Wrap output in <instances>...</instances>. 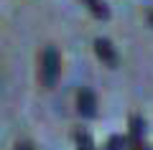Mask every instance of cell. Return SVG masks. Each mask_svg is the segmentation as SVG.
<instances>
[{"instance_id": "obj_1", "label": "cell", "mask_w": 153, "mask_h": 150, "mask_svg": "<svg viewBox=\"0 0 153 150\" xmlns=\"http://www.w3.org/2000/svg\"><path fill=\"white\" fill-rule=\"evenodd\" d=\"M59 74H61V56L54 46H46L44 54H41V69H38V76H41V84L46 89L56 86L59 81Z\"/></svg>"}, {"instance_id": "obj_2", "label": "cell", "mask_w": 153, "mask_h": 150, "mask_svg": "<svg viewBox=\"0 0 153 150\" xmlns=\"http://www.w3.org/2000/svg\"><path fill=\"white\" fill-rule=\"evenodd\" d=\"M128 137H125V148L128 150H151L146 143V120L138 112L130 115V122H128Z\"/></svg>"}, {"instance_id": "obj_3", "label": "cell", "mask_w": 153, "mask_h": 150, "mask_svg": "<svg viewBox=\"0 0 153 150\" xmlns=\"http://www.w3.org/2000/svg\"><path fill=\"white\" fill-rule=\"evenodd\" d=\"M76 109L84 120H92L97 117V94H94L89 86H82L76 92Z\"/></svg>"}, {"instance_id": "obj_4", "label": "cell", "mask_w": 153, "mask_h": 150, "mask_svg": "<svg viewBox=\"0 0 153 150\" xmlns=\"http://www.w3.org/2000/svg\"><path fill=\"white\" fill-rule=\"evenodd\" d=\"M94 54H97V59L102 61L105 66H110V69H115V66L120 64V54H117V48H115L107 38H94Z\"/></svg>"}, {"instance_id": "obj_5", "label": "cell", "mask_w": 153, "mask_h": 150, "mask_svg": "<svg viewBox=\"0 0 153 150\" xmlns=\"http://www.w3.org/2000/svg\"><path fill=\"white\" fill-rule=\"evenodd\" d=\"M79 3H82L97 21H110V16H112V13H110V5L105 0H79Z\"/></svg>"}, {"instance_id": "obj_6", "label": "cell", "mask_w": 153, "mask_h": 150, "mask_svg": "<svg viewBox=\"0 0 153 150\" xmlns=\"http://www.w3.org/2000/svg\"><path fill=\"white\" fill-rule=\"evenodd\" d=\"M74 143H76V150H97V148H94L92 135H89L87 130H82V127L74 132Z\"/></svg>"}, {"instance_id": "obj_7", "label": "cell", "mask_w": 153, "mask_h": 150, "mask_svg": "<svg viewBox=\"0 0 153 150\" xmlns=\"http://www.w3.org/2000/svg\"><path fill=\"white\" fill-rule=\"evenodd\" d=\"M102 150H125V137L123 135H110V140L105 143Z\"/></svg>"}, {"instance_id": "obj_8", "label": "cell", "mask_w": 153, "mask_h": 150, "mask_svg": "<svg viewBox=\"0 0 153 150\" xmlns=\"http://www.w3.org/2000/svg\"><path fill=\"white\" fill-rule=\"evenodd\" d=\"M13 150H36V148H33V145L28 143V140H23V143H18L16 148H13Z\"/></svg>"}, {"instance_id": "obj_9", "label": "cell", "mask_w": 153, "mask_h": 150, "mask_svg": "<svg viewBox=\"0 0 153 150\" xmlns=\"http://www.w3.org/2000/svg\"><path fill=\"white\" fill-rule=\"evenodd\" d=\"M148 23H151V26H153V10L148 13Z\"/></svg>"}]
</instances>
